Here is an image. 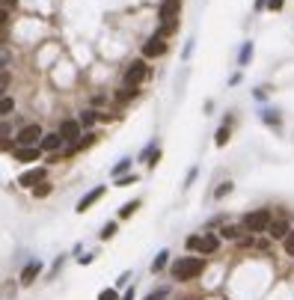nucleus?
Here are the masks:
<instances>
[{"label": "nucleus", "instance_id": "nucleus-1", "mask_svg": "<svg viewBox=\"0 0 294 300\" xmlns=\"http://www.w3.org/2000/svg\"><path fill=\"white\" fill-rule=\"evenodd\" d=\"M202 267H205L202 259H196V256H184V259H178V262L173 265V280L188 283V280H193V277L202 274Z\"/></svg>", "mask_w": 294, "mask_h": 300}, {"label": "nucleus", "instance_id": "nucleus-2", "mask_svg": "<svg viewBox=\"0 0 294 300\" xmlns=\"http://www.w3.org/2000/svg\"><path fill=\"white\" fill-rule=\"evenodd\" d=\"M268 226H271V211H268V208L250 211L244 217V229L247 232H268Z\"/></svg>", "mask_w": 294, "mask_h": 300}, {"label": "nucleus", "instance_id": "nucleus-3", "mask_svg": "<svg viewBox=\"0 0 294 300\" xmlns=\"http://www.w3.org/2000/svg\"><path fill=\"white\" fill-rule=\"evenodd\" d=\"M42 137H45V134H42V125L30 122V125H24V128L18 131L15 143H18V149H33V143H39Z\"/></svg>", "mask_w": 294, "mask_h": 300}, {"label": "nucleus", "instance_id": "nucleus-4", "mask_svg": "<svg viewBox=\"0 0 294 300\" xmlns=\"http://www.w3.org/2000/svg\"><path fill=\"white\" fill-rule=\"evenodd\" d=\"M146 74H149V69L143 66V60H137V63H131V66H128L125 77H122V84H125V89H134L137 84L146 80Z\"/></svg>", "mask_w": 294, "mask_h": 300}, {"label": "nucleus", "instance_id": "nucleus-5", "mask_svg": "<svg viewBox=\"0 0 294 300\" xmlns=\"http://www.w3.org/2000/svg\"><path fill=\"white\" fill-rule=\"evenodd\" d=\"M57 134L63 137V143H69V146H74V143L84 137V134H81V122H74V119H63Z\"/></svg>", "mask_w": 294, "mask_h": 300}, {"label": "nucleus", "instance_id": "nucleus-6", "mask_svg": "<svg viewBox=\"0 0 294 300\" xmlns=\"http://www.w3.org/2000/svg\"><path fill=\"white\" fill-rule=\"evenodd\" d=\"M178 12H181V3L178 0H164L161 9H157V18L164 24H178Z\"/></svg>", "mask_w": 294, "mask_h": 300}, {"label": "nucleus", "instance_id": "nucleus-7", "mask_svg": "<svg viewBox=\"0 0 294 300\" xmlns=\"http://www.w3.org/2000/svg\"><path fill=\"white\" fill-rule=\"evenodd\" d=\"M45 178H48V170H45V167H33V170L21 173L18 184H21V187H33V184H45Z\"/></svg>", "mask_w": 294, "mask_h": 300}, {"label": "nucleus", "instance_id": "nucleus-8", "mask_svg": "<svg viewBox=\"0 0 294 300\" xmlns=\"http://www.w3.org/2000/svg\"><path fill=\"white\" fill-rule=\"evenodd\" d=\"M161 53H167V42H164L161 36H152V39L143 45V57L152 60V57H161Z\"/></svg>", "mask_w": 294, "mask_h": 300}, {"label": "nucleus", "instance_id": "nucleus-9", "mask_svg": "<svg viewBox=\"0 0 294 300\" xmlns=\"http://www.w3.org/2000/svg\"><path fill=\"white\" fill-rule=\"evenodd\" d=\"M291 232L288 226V220H271V226H268V235L271 238H277V241H285V235Z\"/></svg>", "mask_w": 294, "mask_h": 300}, {"label": "nucleus", "instance_id": "nucleus-10", "mask_svg": "<svg viewBox=\"0 0 294 300\" xmlns=\"http://www.w3.org/2000/svg\"><path fill=\"white\" fill-rule=\"evenodd\" d=\"M39 274H42V262H30V265H24V270H21V285L36 283Z\"/></svg>", "mask_w": 294, "mask_h": 300}, {"label": "nucleus", "instance_id": "nucleus-11", "mask_svg": "<svg viewBox=\"0 0 294 300\" xmlns=\"http://www.w3.org/2000/svg\"><path fill=\"white\" fill-rule=\"evenodd\" d=\"M104 196V187H95V190H89L81 202H77V214H84V211H89V205H95L98 199Z\"/></svg>", "mask_w": 294, "mask_h": 300}, {"label": "nucleus", "instance_id": "nucleus-12", "mask_svg": "<svg viewBox=\"0 0 294 300\" xmlns=\"http://www.w3.org/2000/svg\"><path fill=\"white\" fill-rule=\"evenodd\" d=\"M60 146H63V137H60V134H45V137H42V149H45V152H57Z\"/></svg>", "mask_w": 294, "mask_h": 300}, {"label": "nucleus", "instance_id": "nucleus-13", "mask_svg": "<svg viewBox=\"0 0 294 300\" xmlns=\"http://www.w3.org/2000/svg\"><path fill=\"white\" fill-rule=\"evenodd\" d=\"M217 247H220V241H217L214 235H202V238H199V253H214Z\"/></svg>", "mask_w": 294, "mask_h": 300}, {"label": "nucleus", "instance_id": "nucleus-14", "mask_svg": "<svg viewBox=\"0 0 294 300\" xmlns=\"http://www.w3.org/2000/svg\"><path fill=\"white\" fill-rule=\"evenodd\" d=\"M39 158V149H15V160H24V163H30V160Z\"/></svg>", "mask_w": 294, "mask_h": 300}, {"label": "nucleus", "instance_id": "nucleus-15", "mask_svg": "<svg viewBox=\"0 0 294 300\" xmlns=\"http://www.w3.org/2000/svg\"><path fill=\"white\" fill-rule=\"evenodd\" d=\"M250 57H253V42H244L241 57H238V66H247V63H250Z\"/></svg>", "mask_w": 294, "mask_h": 300}, {"label": "nucleus", "instance_id": "nucleus-16", "mask_svg": "<svg viewBox=\"0 0 294 300\" xmlns=\"http://www.w3.org/2000/svg\"><path fill=\"white\" fill-rule=\"evenodd\" d=\"M167 256H170V253H167V250H161V253H157V259L155 262H152V270H164V265H167Z\"/></svg>", "mask_w": 294, "mask_h": 300}, {"label": "nucleus", "instance_id": "nucleus-17", "mask_svg": "<svg viewBox=\"0 0 294 300\" xmlns=\"http://www.w3.org/2000/svg\"><path fill=\"white\" fill-rule=\"evenodd\" d=\"M12 107H15V101H12L9 95H3V98H0V116H6V113H12Z\"/></svg>", "mask_w": 294, "mask_h": 300}, {"label": "nucleus", "instance_id": "nucleus-18", "mask_svg": "<svg viewBox=\"0 0 294 300\" xmlns=\"http://www.w3.org/2000/svg\"><path fill=\"white\" fill-rule=\"evenodd\" d=\"M140 208V199H134V202H128V205H122V211H119V217H131V214Z\"/></svg>", "mask_w": 294, "mask_h": 300}, {"label": "nucleus", "instance_id": "nucleus-19", "mask_svg": "<svg viewBox=\"0 0 294 300\" xmlns=\"http://www.w3.org/2000/svg\"><path fill=\"white\" fill-rule=\"evenodd\" d=\"M128 167H131V160H119V163L113 167V176H116V178L125 176V173H128Z\"/></svg>", "mask_w": 294, "mask_h": 300}, {"label": "nucleus", "instance_id": "nucleus-20", "mask_svg": "<svg viewBox=\"0 0 294 300\" xmlns=\"http://www.w3.org/2000/svg\"><path fill=\"white\" fill-rule=\"evenodd\" d=\"M282 247H285V253H288V256H294V229L288 232V235H285V241H282Z\"/></svg>", "mask_w": 294, "mask_h": 300}, {"label": "nucleus", "instance_id": "nucleus-21", "mask_svg": "<svg viewBox=\"0 0 294 300\" xmlns=\"http://www.w3.org/2000/svg\"><path fill=\"white\" fill-rule=\"evenodd\" d=\"M98 300H119V291L116 288H104L101 294H98Z\"/></svg>", "mask_w": 294, "mask_h": 300}, {"label": "nucleus", "instance_id": "nucleus-22", "mask_svg": "<svg viewBox=\"0 0 294 300\" xmlns=\"http://www.w3.org/2000/svg\"><path fill=\"white\" fill-rule=\"evenodd\" d=\"M226 143H229V128H220V131H217V146H226Z\"/></svg>", "mask_w": 294, "mask_h": 300}, {"label": "nucleus", "instance_id": "nucleus-23", "mask_svg": "<svg viewBox=\"0 0 294 300\" xmlns=\"http://www.w3.org/2000/svg\"><path fill=\"white\" fill-rule=\"evenodd\" d=\"M113 235H116V223H107V226L101 229V238L107 241V238H113Z\"/></svg>", "mask_w": 294, "mask_h": 300}, {"label": "nucleus", "instance_id": "nucleus-24", "mask_svg": "<svg viewBox=\"0 0 294 300\" xmlns=\"http://www.w3.org/2000/svg\"><path fill=\"white\" fill-rule=\"evenodd\" d=\"M95 122V113H92V110H84V113H81V125H92Z\"/></svg>", "mask_w": 294, "mask_h": 300}, {"label": "nucleus", "instance_id": "nucleus-25", "mask_svg": "<svg viewBox=\"0 0 294 300\" xmlns=\"http://www.w3.org/2000/svg\"><path fill=\"white\" fill-rule=\"evenodd\" d=\"M146 300H167V288H157V291H152Z\"/></svg>", "mask_w": 294, "mask_h": 300}, {"label": "nucleus", "instance_id": "nucleus-26", "mask_svg": "<svg viewBox=\"0 0 294 300\" xmlns=\"http://www.w3.org/2000/svg\"><path fill=\"white\" fill-rule=\"evenodd\" d=\"M238 232H241L238 226H226V229H223V238H238Z\"/></svg>", "mask_w": 294, "mask_h": 300}, {"label": "nucleus", "instance_id": "nucleus-27", "mask_svg": "<svg viewBox=\"0 0 294 300\" xmlns=\"http://www.w3.org/2000/svg\"><path fill=\"white\" fill-rule=\"evenodd\" d=\"M134 181H137L134 176H122L119 181H116V184H119V187H128V184H134Z\"/></svg>", "mask_w": 294, "mask_h": 300}, {"label": "nucleus", "instance_id": "nucleus-28", "mask_svg": "<svg viewBox=\"0 0 294 300\" xmlns=\"http://www.w3.org/2000/svg\"><path fill=\"white\" fill-rule=\"evenodd\" d=\"M188 250H199V235H191V238H188Z\"/></svg>", "mask_w": 294, "mask_h": 300}, {"label": "nucleus", "instance_id": "nucleus-29", "mask_svg": "<svg viewBox=\"0 0 294 300\" xmlns=\"http://www.w3.org/2000/svg\"><path fill=\"white\" fill-rule=\"evenodd\" d=\"M51 194V184H42V187H36V196H39V199H42V196H48Z\"/></svg>", "mask_w": 294, "mask_h": 300}, {"label": "nucleus", "instance_id": "nucleus-30", "mask_svg": "<svg viewBox=\"0 0 294 300\" xmlns=\"http://www.w3.org/2000/svg\"><path fill=\"white\" fill-rule=\"evenodd\" d=\"M229 190H232V184H229V181H223V184L217 187V196H226V194H229Z\"/></svg>", "mask_w": 294, "mask_h": 300}, {"label": "nucleus", "instance_id": "nucleus-31", "mask_svg": "<svg viewBox=\"0 0 294 300\" xmlns=\"http://www.w3.org/2000/svg\"><path fill=\"white\" fill-rule=\"evenodd\" d=\"M6 63H9V51H0V69H3Z\"/></svg>", "mask_w": 294, "mask_h": 300}, {"label": "nucleus", "instance_id": "nucleus-32", "mask_svg": "<svg viewBox=\"0 0 294 300\" xmlns=\"http://www.w3.org/2000/svg\"><path fill=\"white\" fill-rule=\"evenodd\" d=\"M9 84V74H0V92H3V87Z\"/></svg>", "mask_w": 294, "mask_h": 300}, {"label": "nucleus", "instance_id": "nucleus-33", "mask_svg": "<svg viewBox=\"0 0 294 300\" xmlns=\"http://www.w3.org/2000/svg\"><path fill=\"white\" fill-rule=\"evenodd\" d=\"M268 6H271V9H282V0H271Z\"/></svg>", "mask_w": 294, "mask_h": 300}, {"label": "nucleus", "instance_id": "nucleus-34", "mask_svg": "<svg viewBox=\"0 0 294 300\" xmlns=\"http://www.w3.org/2000/svg\"><path fill=\"white\" fill-rule=\"evenodd\" d=\"M6 18H9V15H6V9H0V27L6 24Z\"/></svg>", "mask_w": 294, "mask_h": 300}, {"label": "nucleus", "instance_id": "nucleus-35", "mask_svg": "<svg viewBox=\"0 0 294 300\" xmlns=\"http://www.w3.org/2000/svg\"><path fill=\"white\" fill-rule=\"evenodd\" d=\"M0 149H9V140H0Z\"/></svg>", "mask_w": 294, "mask_h": 300}, {"label": "nucleus", "instance_id": "nucleus-36", "mask_svg": "<svg viewBox=\"0 0 294 300\" xmlns=\"http://www.w3.org/2000/svg\"><path fill=\"white\" fill-rule=\"evenodd\" d=\"M122 300H134V291H128V294H125Z\"/></svg>", "mask_w": 294, "mask_h": 300}, {"label": "nucleus", "instance_id": "nucleus-37", "mask_svg": "<svg viewBox=\"0 0 294 300\" xmlns=\"http://www.w3.org/2000/svg\"><path fill=\"white\" fill-rule=\"evenodd\" d=\"M0 98H3V95H0Z\"/></svg>", "mask_w": 294, "mask_h": 300}]
</instances>
